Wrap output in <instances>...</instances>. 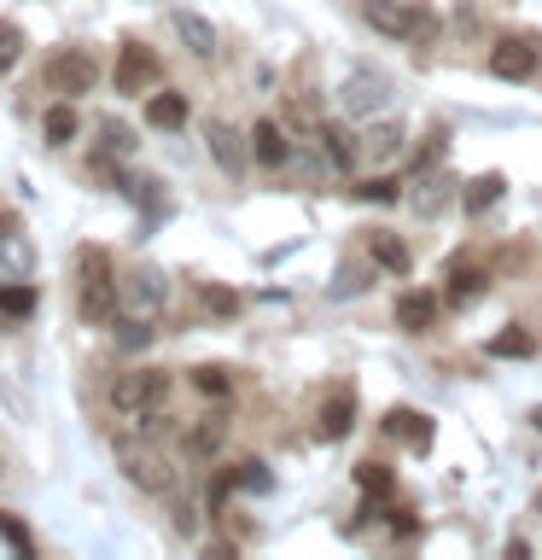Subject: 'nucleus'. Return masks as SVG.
Instances as JSON below:
<instances>
[{
    "mask_svg": "<svg viewBox=\"0 0 542 560\" xmlns=\"http://www.w3.org/2000/svg\"><path fill=\"white\" fill-rule=\"evenodd\" d=\"M537 65H542V42H537V35H502V42L490 47V77H502V82L537 77Z\"/></svg>",
    "mask_w": 542,
    "mask_h": 560,
    "instance_id": "7",
    "label": "nucleus"
},
{
    "mask_svg": "<svg viewBox=\"0 0 542 560\" xmlns=\"http://www.w3.org/2000/svg\"><path fill=\"white\" fill-rule=\"evenodd\" d=\"M490 357H537V339L525 327H507V332L490 339Z\"/></svg>",
    "mask_w": 542,
    "mask_h": 560,
    "instance_id": "27",
    "label": "nucleus"
},
{
    "mask_svg": "<svg viewBox=\"0 0 542 560\" xmlns=\"http://www.w3.org/2000/svg\"><path fill=\"white\" fill-rule=\"evenodd\" d=\"M17 59H24V30H17V24H0V70H12Z\"/></svg>",
    "mask_w": 542,
    "mask_h": 560,
    "instance_id": "33",
    "label": "nucleus"
},
{
    "mask_svg": "<svg viewBox=\"0 0 542 560\" xmlns=\"http://www.w3.org/2000/svg\"><path fill=\"white\" fill-rule=\"evenodd\" d=\"M175 35H181V42L199 52V59H210V52H216V24H210V18H199V12H175Z\"/></svg>",
    "mask_w": 542,
    "mask_h": 560,
    "instance_id": "15",
    "label": "nucleus"
},
{
    "mask_svg": "<svg viewBox=\"0 0 542 560\" xmlns=\"http://www.w3.org/2000/svg\"><path fill=\"white\" fill-rule=\"evenodd\" d=\"M531 427H537V432H542V409H531Z\"/></svg>",
    "mask_w": 542,
    "mask_h": 560,
    "instance_id": "38",
    "label": "nucleus"
},
{
    "mask_svg": "<svg viewBox=\"0 0 542 560\" xmlns=\"http://www.w3.org/2000/svg\"><path fill=\"white\" fill-rule=\"evenodd\" d=\"M234 485L251 490V497H262V490H274V472L262 467V462H239V467H234Z\"/></svg>",
    "mask_w": 542,
    "mask_h": 560,
    "instance_id": "29",
    "label": "nucleus"
},
{
    "mask_svg": "<svg viewBox=\"0 0 542 560\" xmlns=\"http://www.w3.org/2000/svg\"><path fill=\"white\" fill-rule=\"evenodd\" d=\"M455 199V182L449 175H437V164L432 170H420V182H414V192H409V205H414V217H437Z\"/></svg>",
    "mask_w": 542,
    "mask_h": 560,
    "instance_id": "12",
    "label": "nucleus"
},
{
    "mask_svg": "<svg viewBox=\"0 0 542 560\" xmlns=\"http://www.w3.org/2000/svg\"><path fill=\"white\" fill-rule=\"evenodd\" d=\"M402 152V129H391V122H379V129H367V158H397Z\"/></svg>",
    "mask_w": 542,
    "mask_h": 560,
    "instance_id": "28",
    "label": "nucleus"
},
{
    "mask_svg": "<svg viewBox=\"0 0 542 560\" xmlns=\"http://www.w3.org/2000/svg\"><path fill=\"white\" fill-rule=\"evenodd\" d=\"M76 269H82V292H76V310L87 327H105L117 315V287L111 280V252H99V245H82L76 252Z\"/></svg>",
    "mask_w": 542,
    "mask_h": 560,
    "instance_id": "1",
    "label": "nucleus"
},
{
    "mask_svg": "<svg viewBox=\"0 0 542 560\" xmlns=\"http://www.w3.org/2000/svg\"><path fill=\"white\" fill-rule=\"evenodd\" d=\"M356 485H362L367 502H379V497H391V490H397V479H391V467H385V462H362L356 467Z\"/></svg>",
    "mask_w": 542,
    "mask_h": 560,
    "instance_id": "23",
    "label": "nucleus"
},
{
    "mask_svg": "<svg viewBox=\"0 0 542 560\" xmlns=\"http://www.w3.org/2000/svg\"><path fill=\"white\" fill-rule=\"evenodd\" d=\"M0 315H12V322H30V315H35V287H24V280L0 287Z\"/></svg>",
    "mask_w": 542,
    "mask_h": 560,
    "instance_id": "24",
    "label": "nucleus"
},
{
    "mask_svg": "<svg viewBox=\"0 0 542 560\" xmlns=\"http://www.w3.org/2000/svg\"><path fill=\"white\" fill-rule=\"evenodd\" d=\"M251 158H257L262 170H280V164L292 158V147H286V129H280L274 117H262L257 129H251Z\"/></svg>",
    "mask_w": 542,
    "mask_h": 560,
    "instance_id": "13",
    "label": "nucleus"
},
{
    "mask_svg": "<svg viewBox=\"0 0 542 560\" xmlns=\"http://www.w3.org/2000/svg\"><path fill=\"white\" fill-rule=\"evenodd\" d=\"M397 182H391V175H379V182H367V187H356V199H367V205H397Z\"/></svg>",
    "mask_w": 542,
    "mask_h": 560,
    "instance_id": "35",
    "label": "nucleus"
},
{
    "mask_svg": "<svg viewBox=\"0 0 542 560\" xmlns=\"http://www.w3.org/2000/svg\"><path fill=\"white\" fill-rule=\"evenodd\" d=\"M146 122L152 129H181L187 122V94H152L146 100Z\"/></svg>",
    "mask_w": 542,
    "mask_h": 560,
    "instance_id": "21",
    "label": "nucleus"
},
{
    "mask_svg": "<svg viewBox=\"0 0 542 560\" xmlns=\"http://www.w3.org/2000/svg\"><path fill=\"white\" fill-rule=\"evenodd\" d=\"M164 402H169V374L164 368H129V374L111 380V409L129 415V420L164 409Z\"/></svg>",
    "mask_w": 542,
    "mask_h": 560,
    "instance_id": "3",
    "label": "nucleus"
},
{
    "mask_svg": "<svg viewBox=\"0 0 542 560\" xmlns=\"http://www.w3.org/2000/svg\"><path fill=\"white\" fill-rule=\"evenodd\" d=\"M42 135H47V147H70V140H76V112H70V100L47 105V117H42Z\"/></svg>",
    "mask_w": 542,
    "mask_h": 560,
    "instance_id": "22",
    "label": "nucleus"
},
{
    "mask_svg": "<svg viewBox=\"0 0 542 560\" xmlns=\"http://www.w3.org/2000/svg\"><path fill=\"white\" fill-rule=\"evenodd\" d=\"M192 385H199L204 397H227V392H234V380H227V368H192Z\"/></svg>",
    "mask_w": 542,
    "mask_h": 560,
    "instance_id": "31",
    "label": "nucleus"
},
{
    "mask_svg": "<svg viewBox=\"0 0 542 560\" xmlns=\"http://www.w3.org/2000/svg\"><path fill=\"white\" fill-rule=\"evenodd\" d=\"M122 332H117V345L122 350H146L152 345V315H129V322H117Z\"/></svg>",
    "mask_w": 542,
    "mask_h": 560,
    "instance_id": "30",
    "label": "nucleus"
},
{
    "mask_svg": "<svg viewBox=\"0 0 542 560\" xmlns=\"http://www.w3.org/2000/svg\"><path fill=\"white\" fill-rule=\"evenodd\" d=\"M391 105H397V82L385 77L379 65L344 70V82H339V112L344 117H379V112H391Z\"/></svg>",
    "mask_w": 542,
    "mask_h": 560,
    "instance_id": "2",
    "label": "nucleus"
},
{
    "mask_svg": "<svg viewBox=\"0 0 542 560\" xmlns=\"http://www.w3.org/2000/svg\"><path fill=\"white\" fill-rule=\"evenodd\" d=\"M437 322V292H402L397 298V327L402 332H432Z\"/></svg>",
    "mask_w": 542,
    "mask_h": 560,
    "instance_id": "14",
    "label": "nucleus"
},
{
    "mask_svg": "<svg viewBox=\"0 0 542 560\" xmlns=\"http://www.w3.org/2000/svg\"><path fill=\"white\" fill-rule=\"evenodd\" d=\"M367 292V269H356V262H344L339 275H332V298H356Z\"/></svg>",
    "mask_w": 542,
    "mask_h": 560,
    "instance_id": "32",
    "label": "nucleus"
},
{
    "mask_svg": "<svg viewBox=\"0 0 542 560\" xmlns=\"http://www.w3.org/2000/svg\"><path fill=\"white\" fill-rule=\"evenodd\" d=\"M0 542H7L17 560H35V537H30V525L17 514H0Z\"/></svg>",
    "mask_w": 542,
    "mask_h": 560,
    "instance_id": "25",
    "label": "nucleus"
},
{
    "mask_svg": "<svg viewBox=\"0 0 542 560\" xmlns=\"http://www.w3.org/2000/svg\"><path fill=\"white\" fill-rule=\"evenodd\" d=\"M157 52L152 47H140V42H122L117 52V94H146V88L157 82Z\"/></svg>",
    "mask_w": 542,
    "mask_h": 560,
    "instance_id": "8",
    "label": "nucleus"
},
{
    "mask_svg": "<svg viewBox=\"0 0 542 560\" xmlns=\"http://www.w3.org/2000/svg\"><path fill=\"white\" fill-rule=\"evenodd\" d=\"M385 432H391L402 450H414V455L432 450V420L420 409H391V415H385Z\"/></svg>",
    "mask_w": 542,
    "mask_h": 560,
    "instance_id": "11",
    "label": "nucleus"
},
{
    "mask_svg": "<svg viewBox=\"0 0 542 560\" xmlns=\"http://www.w3.org/2000/svg\"><path fill=\"white\" fill-rule=\"evenodd\" d=\"M204 310H216V315H234V310H239V298H234V292H222V287H204Z\"/></svg>",
    "mask_w": 542,
    "mask_h": 560,
    "instance_id": "36",
    "label": "nucleus"
},
{
    "mask_svg": "<svg viewBox=\"0 0 542 560\" xmlns=\"http://www.w3.org/2000/svg\"><path fill=\"white\" fill-rule=\"evenodd\" d=\"M94 82H99V65H94V52H87V47H59L42 65V88H47V94H59V100L94 94Z\"/></svg>",
    "mask_w": 542,
    "mask_h": 560,
    "instance_id": "4",
    "label": "nucleus"
},
{
    "mask_svg": "<svg viewBox=\"0 0 542 560\" xmlns=\"http://www.w3.org/2000/svg\"><path fill=\"white\" fill-rule=\"evenodd\" d=\"M391 532H402V537H414V514H409V508H391Z\"/></svg>",
    "mask_w": 542,
    "mask_h": 560,
    "instance_id": "37",
    "label": "nucleus"
},
{
    "mask_svg": "<svg viewBox=\"0 0 542 560\" xmlns=\"http://www.w3.org/2000/svg\"><path fill=\"white\" fill-rule=\"evenodd\" d=\"M117 462H122V479L140 485V490H152V497L175 490V467H169L152 444H134V438H122V444H117Z\"/></svg>",
    "mask_w": 542,
    "mask_h": 560,
    "instance_id": "6",
    "label": "nucleus"
},
{
    "mask_svg": "<svg viewBox=\"0 0 542 560\" xmlns=\"http://www.w3.org/2000/svg\"><path fill=\"white\" fill-rule=\"evenodd\" d=\"M484 287H490V275H484L472 257H455V262H449V298H455V304H472Z\"/></svg>",
    "mask_w": 542,
    "mask_h": 560,
    "instance_id": "16",
    "label": "nucleus"
},
{
    "mask_svg": "<svg viewBox=\"0 0 542 560\" xmlns=\"http://www.w3.org/2000/svg\"><path fill=\"white\" fill-rule=\"evenodd\" d=\"M315 140H321V152H327L332 170H356V140H350L339 122H321V129H315Z\"/></svg>",
    "mask_w": 542,
    "mask_h": 560,
    "instance_id": "19",
    "label": "nucleus"
},
{
    "mask_svg": "<svg viewBox=\"0 0 542 560\" xmlns=\"http://www.w3.org/2000/svg\"><path fill=\"white\" fill-rule=\"evenodd\" d=\"M204 140H210V158L222 164V175H239L245 170V135L234 129V122H204Z\"/></svg>",
    "mask_w": 542,
    "mask_h": 560,
    "instance_id": "10",
    "label": "nucleus"
},
{
    "mask_svg": "<svg viewBox=\"0 0 542 560\" xmlns=\"http://www.w3.org/2000/svg\"><path fill=\"white\" fill-rule=\"evenodd\" d=\"M164 298H169V287H164L157 269H134L129 280H122V304H129V315H157Z\"/></svg>",
    "mask_w": 542,
    "mask_h": 560,
    "instance_id": "9",
    "label": "nucleus"
},
{
    "mask_svg": "<svg viewBox=\"0 0 542 560\" xmlns=\"http://www.w3.org/2000/svg\"><path fill=\"white\" fill-rule=\"evenodd\" d=\"M367 252H374V262H379V269H391V275H409V269H414L409 245H402L397 234H379V228L367 234Z\"/></svg>",
    "mask_w": 542,
    "mask_h": 560,
    "instance_id": "17",
    "label": "nucleus"
},
{
    "mask_svg": "<svg viewBox=\"0 0 542 560\" xmlns=\"http://www.w3.org/2000/svg\"><path fill=\"white\" fill-rule=\"evenodd\" d=\"M99 147L111 158H129L134 152V129H129V122H117V117H99Z\"/></svg>",
    "mask_w": 542,
    "mask_h": 560,
    "instance_id": "26",
    "label": "nucleus"
},
{
    "mask_svg": "<svg viewBox=\"0 0 542 560\" xmlns=\"http://www.w3.org/2000/svg\"><path fill=\"white\" fill-rule=\"evenodd\" d=\"M367 30L391 35V42H426L432 35V12H420L414 0H362Z\"/></svg>",
    "mask_w": 542,
    "mask_h": 560,
    "instance_id": "5",
    "label": "nucleus"
},
{
    "mask_svg": "<svg viewBox=\"0 0 542 560\" xmlns=\"http://www.w3.org/2000/svg\"><path fill=\"white\" fill-rule=\"evenodd\" d=\"M216 444H222V420H204V427L187 432V450H192V455H210Z\"/></svg>",
    "mask_w": 542,
    "mask_h": 560,
    "instance_id": "34",
    "label": "nucleus"
},
{
    "mask_svg": "<svg viewBox=\"0 0 542 560\" xmlns=\"http://www.w3.org/2000/svg\"><path fill=\"white\" fill-rule=\"evenodd\" d=\"M350 427H356V397L350 392H332L321 402V438H344Z\"/></svg>",
    "mask_w": 542,
    "mask_h": 560,
    "instance_id": "18",
    "label": "nucleus"
},
{
    "mask_svg": "<svg viewBox=\"0 0 542 560\" xmlns=\"http://www.w3.org/2000/svg\"><path fill=\"white\" fill-rule=\"evenodd\" d=\"M502 187H507V182H502V175H496V170H490V175H472V182H467V192H461V205H467V217H472V222H479V217H484V210H490V205H496V199H502Z\"/></svg>",
    "mask_w": 542,
    "mask_h": 560,
    "instance_id": "20",
    "label": "nucleus"
}]
</instances>
